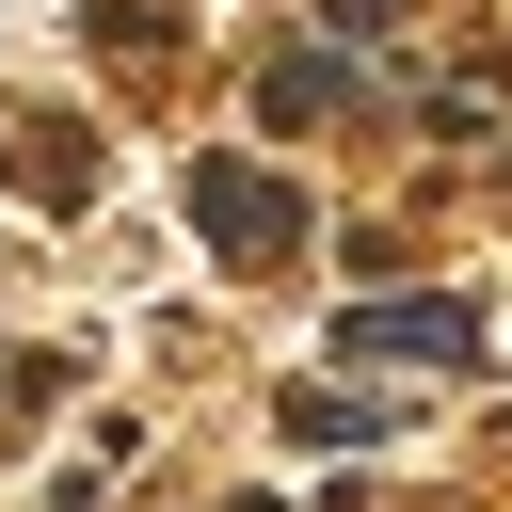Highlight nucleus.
<instances>
[{"mask_svg": "<svg viewBox=\"0 0 512 512\" xmlns=\"http://www.w3.org/2000/svg\"><path fill=\"white\" fill-rule=\"evenodd\" d=\"M192 208H208V224H224V240H272V224H288V208H272V192H256V176H240V160H208V176H192Z\"/></svg>", "mask_w": 512, "mask_h": 512, "instance_id": "obj_1", "label": "nucleus"}, {"mask_svg": "<svg viewBox=\"0 0 512 512\" xmlns=\"http://www.w3.org/2000/svg\"><path fill=\"white\" fill-rule=\"evenodd\" d=\"M352 336H368V352H432V368L464 352V320H448V304H384V320H352Z\"/></svg>", "mask_w": 512, "mask_h": 512, "instance_id": "obj_2", "label": "nucleus"}]
</instances>
